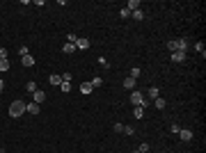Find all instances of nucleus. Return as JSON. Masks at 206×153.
<instances>
[{"label":"nucleus","instance_id":"1","mask_svg":"<svg viewBox=\"0 0 206 153\" xmlns=\"http://www.w3.org/2000/svg\"><path fill=\"white\" fill-rule=\"evenodd\" d=\"M25 114V103L21 101V98H16V101H11L9 105V117H14V119H19V117Z\"/></svg>","mask_w":206,"mask_h":153},{"label":"nucleus","instance_id":"2","mask_svg":"<svg viewBox=\"0 0 206 153\" xmlns=\"http://www.w3.org/2000/svg\"><path fill=\"white\" fill-rule=\"evenodd\" d=\"M167 48L172 53H186L188 50V39H172V41H167Z\"/></svg>","mask_w":206,"mask_h":153},{"label":"nucleus","instance_id":"3","mask_svg":"<svg viewBox=\"0 0 206 153\" xmlns=\"http://www.w3.org/2000/svg\"><path fill=\"white\" fill-rule=\"evenodd\" d=\"M128 101L133 103V108H147V101H144V94H142V91H135V89H133Z\"/></svg>","mask_w":206,"mask_h":153},{"label":"nucleus","instance_id":"4","mask_svg":"<svg viewBox=\"0 0 206 153\" xmlns=\"http://www.w3.org/2000/svg\"><path fill=\"white\" fill-rule=\"evenodd\" d=\"M32 101L37 103V105H41V103L46 101V91H44V89H37V91L32 94Z\"/></svg>","mask_w":206,"mask_h":153},{"label":"nucleus","instance_id":"5","mask_svg":"<svg viewBox=\"0 0 206 153\" xmlns=\"http://www.w3.org/2000/svg\"><path fill=\"white\" fill-rule=\"evenodd\" d=\"M39 108H41V105H37L34 101H32V103H25V112H28V114H34V117H37V114H39Z\"/></svg>","mask_w":206,"mask_h":153},{"label":"nucleus","instance_id":"6","mask_svg":"<svg viewBox=\"0 0 206 153\" xmlns=\"http://www.w3.org/2000/svg\"><path fill=\"white\" fill-rule=\"evenodd\" d=\"M48 85H50V87H60V85H62V75L50 73V75H48Z\"/></svg>","mask_w":206,"mask_h":153},{"label":"nucleus","instance_id":"7","mask_svg":"<svg viewBox=\"0 0 206 153\" xmlns=\"http://www.w3.org/2000/svg\"><path fill=\"white\" fill-rule=\"evenodd\" d=\"M90 39H85V37H78V41H76V48H80V50H87L90 48Z\"/></svg>","mask_w":206,"mask_h":153},{"label":"nucleus","instance_id":"8","mask_svg":"<svg viewBox=\"0 0 206 153\" xmlns=\"http://www.w3.org/2000/svg\"><path fill=\"white\" fill-rule=\"evenodd\" d=\"M179 137L183 139V142H190V139H192V130H188V128H181V130H179Z\"/></svg>","mask_w":206,"mask_h":153},{"label":"nucleus","instance_id":"9","mask_svg":"<svg viewBox=\"0 0 206 153\" xmlns=\"http://www.w3.org/2000/svg\"><path fill=\"white\" fill-rule=\"evenodd\" d=\"M92 91H94L92 82H90V80H85V82H82V85H80V94H92Z\"/></svg>","mask_w":206,"mask_h":153},{"label":"nucleus","instance_id":"10","mask_svg":"<svg viewBox=\"0 0 206 153\" xmlns=\"http://www.w3.org/2000/svg\"><path fill=\"white\" fill-rule=\"evenodd\" d=\"M135 82H138V80H135V78H131V75H128V78L124 80V89H135Z\"/></svg>","mask_w":206,"mask_h":153},{"label":"nucleus","instance_id":"11","mask_svg":"<svg viewBox=\"0 0 206 153\" xmlns=\"http://www.w3.org/2000/svg\"><path fill=\"white\" fill-rule=\"evenodd\" d=\"M73 50H76V44H64V46H62V53H64V55H71Z\"/></svg>","mask_w":206,"mask_h":153},{"label":"nucleus","instance_id":"12","mask_svg":"<svg viewBox=\"0 0 206 153\" xmlns=\"http://www.w3.org/2000/svg\"><path fill=\"white\" fill-rule=\"evenodd\" d=\"M138 7H140V0H128V5H126V9H128V11H135Z\"/></svg>","mask_w":206,"mask_h":153},{"label":"nucleus","instance_id":"13","mask_svg":"<svg viewBox=\"0 0 206 153\" xmlns=\"http://www.w3.org/2000/svg\"><path fill=\"white\" fill-rule=\"evenodd\" d=\"M172 62H186V53H172Z\"/></svg>","mask_w":206,"mask_h":153},{"label":"nucleus","instance_id":"14","mask_svg":"<svg viewBox=\"0 0 206 153\" xmlns=\"http://www.w3.org/2000/svg\"><path fill=\"white\" fill-rule=\"evenodd\" d=\"M37 89H39V87H37V82H32V80H30V82L25 85V91H30V94H34Z\"/></svg>","mask_w":206,"mask_h":153},{"label":"nucleus","instance_id":"15","mask_svg":"<svg viewBox=\"0 0 206 153\" xmlns=\"http://www.w3.org/2000/svg\"><path fill=\"white\" fill-rule=\"evenodd\" d=\"M32 64H34V57H32V55H25V57H23V66H32Z\"/></svg>","mask_w":206,"mask_h":153},{"label":"nucleus","instance_id":"16","mask_svg":"<svg viewBox=\"0 0 206 153\" xmlns=\"http://www.w3.org/2000/svg\"><path fill=\"white\" fill-rule=\"evenodd\" d=\"M133 117H135V119H142V117H144V108H135L133 110Z\"/></svg>","mask_w":206,"mask_h":153},{"label":"nucleus","instance_id":"17","mask_svg":"<svg viewBox=\"0 0 206 153\" xmlns=\"http://www.w3.org/2000/svg\"><path fill=\"white\" fill-rule=\"evenodd\" d=\"M140 73H142V69H140V66H133V69H131V78L138 80V78H140Z\"/></svg>","mask_w":206,"mask_h":153},{"label":"nucleus","instance_id":"18","mask_svg":"<svg viewBox=\"0 0 206 153\" xmlns=\"http://www.w3.org/2000/svg\"><path fill=\"white\" fill-rule=\"evenodd\" d=\"M147 94H149V98H158V94H160V91H158V87H149V91H147Z\"/></svg>","mask_w":206,"mask_h":153},{"label":"nucleus","instance_id":"19","mask_svg":"<svg viewBox=\"0 0 206 153\" xmlns=\"http://www.w3.org/2000/svg\"><path fill=\"white\" fill-rule=\"evenodd\" d=\"M195 50L202 53V57H206V50H204V44H202V41H197V44H195Z\"/></svg>","mask_w":206,"mask_h":153},{"label":"nucleus","instance_id":"20","mask_svg":"<svg viewBox=\"0 0 206 153\" xmlns=\"http://www.w3.org/2000/svg\"><path fill=\"white\" fill-rule=\"evenodd\" d=\"M131 16H133L135 21H142V19H144V14H142V11H140V9H135V11H131Z\"/></svg>","mask_w":206,"mask_h":153},{"label":"nucleus","instance_id":"21","mask_svg":"<svg viewBox=\"0 0 206 153\" xmlns=\"http://www.w3.org/2000/svg\"><path fill=\"white\" fill-rule=\"evenodd\" d=\"M99 66L101 69H110V62L105 60V57H99Z\"/></svg>","mask_w":206,"mask_h":153},{"label":"nucleus","instance_id":"22","mask_svg":"<svg viewBox=\"0 0 206 153\" xmlns=\"http://www.w3.org/2000/svg\"><path fill=\"white\" fill-rule=\"evenodd\" d=\"M154 103H156L158 110H165V98H154Z\"/></svg>","mask_w":206,"mask_h":153},{"label":"nucleus","instance_id":"23","mask_svg":"<svg viewBox=\"0 0 206 153\" xmlns=\"http://www.w3.org/2000/svg\"><path fill=\"white\" fill-rule=\"evenodd\" d=\"M0 71H9V60H0Z\"/></svg>","mask_w":206,"mask_h":153},{"label":"nucleus","instance_id":"24","mask_svg":"<svg viewBox=\"0 0 206 153\" xmlns=\"http://www.w3.org/2000/svg\"><path fill=\"white\" fill-rule=\"evenodd\" d=\"M19 55H21V57L30 55V50H28V46H19Z\"/></svg>","mask_w":206,"mask_h":153},{"label":"nucleus","instance_id":"25","mask_svg":"<svg viewBox=\"0 0 206 153\" xmlns=\"http://www.w3.org/2000/svg\"><path fill=\"white\" fill-rule=\"evenodd\" d=\"M90 82H92L94 89H96V87H101V85H103V78H94V80H90Z\"/></svg>","mask_w":206,"mask_h":153},{"label":"nucleus","instance_id":"26","mask_svg":"<svg viewBox=\"0 0 206 153\" xmlns=\"http://www.w3.org/2000/svg\"><path fill=\"white\" fill-rule=\"evenodd\" d=\"M60 89H62L64 94H67V91H71V82H62V85H60Z\"/></svg>","mask_w":206,"mask_h":153},{"label":"nucleus","instance_id":"27","mask_svg":"<svg viewBox=\"0 0 206 153\" xmlns=\"http://www.w3.org/2000/svg\"><path fill=\"white\" fill-rule=\"evenodd\" d=\"M112 130H115V133H124V123H115Z\"/></svg>","mask_w":206,"mask_h":153},{"label":"nucleus","instance_id":"28","mask_svg":"<svg viewBox=\"0 0 206 153\" xmlns=\"http://www.w3.org/2000/svg\"><path fill=\"white\" fill-rule=\"evenodd\" d=\"M133 133H135L133 126H124V135H133Z\"/></svg>","mask_w":206,"mask_h":153},{"label":"nucleus","instance_id":"29","mask_svg":"<svg viewBox=\"0 0 206 153\" xmlns=\"http://www.w3.org/2000/svg\"><path fill=\"white\" fill-rule=\"evenodd\" d=\"M138 151H140V153H149V144H140Z\"/></svg>","mask_w":206,"mask_h":153},{"label":"nucleus","instance_id":"30","mask_svg":"<svg viewBox=\"0 0 206 153\" xmlns=\"http://www.w3.org/2000/svg\"><path fill=\"white\" fill-rule=\"evenodd\" d=\"M7 55H9L7 48H0V60H7Z\"/></svg>","mask_w":206,"mask_h":153},{"label":"nucleus","instance_id":"31","mask_svg":"<svg viewBox=\"0 0 206 153\" xmlns=\"http://www.w3.org/2000/svg\"><path fill=\"white\" fill-rule=\"evenodd\" d=\"M128 14H131V11H128V9H126V7H124V9H121V11H119V16H121V19H128Z\"/></svg>","mask_w":206,"mask_h":153},{"label":"nucleus","instance_id":"32","mask_svg":"<svg viewBox=\"0 0 206 153\" xmlns=\"http://www.w3.org/2000/svg\"><path fill=\"white\" fill-rule=\"evenodd\" d=\"M76 41H78V34L71 32V34H69V44H76Z\"/></svg>","mask_w":206,"mask_h":153},{"label":"nucleus","instance_id":"33","mask_svg":"<svg viewBox=\"0 0 206 153\" xmlns=\"http://www.w3.org/2000/svg\"><path fill=\"white\" fill-rule=\"evenodd\" d=\"M62 82H71V73H62Z\"/></svg>","mask_w":206,"mask_h":153},{"label":"nucleus","instance_id":"34","mask_svg":"<svg viewBox=\"0 0 206 153\" xmlns=\"http://www.w3.org/2000/svg\"><path fill=\"white\" fill-rule=\"evenodd\" d=\"M2 89H5V80H0V94H2Z\"/></svg>","mask_w":206,"mask_h":153},{"label":"nucleus","instance_id":"35","mask_svg":"<svg viewBox=\"0 0 206 153\" xmlns=\"http://www.w3.org/2000/svg\"><path fill=\"white\" fill-rule=\"evenodd\" d=\"M133 153H140V151H133Z\"/></svg>","mask_w":206,"mask_h":153}]
</instances>
